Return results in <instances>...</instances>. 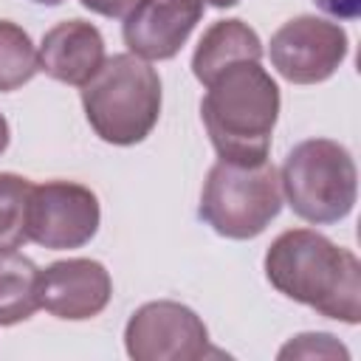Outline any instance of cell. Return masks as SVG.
<instances>
[{"label": "cell", "mask_w": 361, "mask_h": 361, "mask_svg": "<svg viewBox=\"0 0 361 361\" xmlns=\"http://www.w3.org/2000/svg\"><path fill=\"white\" fill-rule=\"evenodd\" d=\"M31 3H39V6H59V3H65V0H31Z\"/></svg>", "instance_id": "21"}, {"label": "cell", "mask_w": 361, "mask_h": 361, "mask_svg": "<svg viewBox=\"0 0 361 361\" xmlns=\"http://www.w3.org/2000/svg\"><path fill=\"white\" fill-rule=\"evenodd\" d=\"M85 8H90L93 14H102V17H110V20H118V17H127L138 0H79Z\"/></svg>", "instance_id": "17"}, {"label": "cell", "mask_w": 361, "mask_h": 361, "mask_svg": "<svg viewBox=\"0 0 361 361\" xmlns=\"http://www.w3.org/2000/svg\"><path fill=\"white\" fill-rule=\"evenodd\" d=\"M37 293L39 307H45L51 316L65 322H85L107 307L113 296V279L102 262L71 257L39 271Z\"/></svg>", "instance_id": "9"}, {"label": "cell", "mask_w": 361, "mask_h": 361, "mask_svg": "<svg viewBox=\"0 0 361 361\" xmlns=\"http://www.w3.org/2000/svg\"><path fill=\"white\" fill-rule=\"evenodd\" d=\"M313 3L338 20H355L361 14V0H313Z\"/></svg>", "instance_id": "18"}, {"label": "cell", "mask_w": 361, "mask_h": 361, "mask_svg": "<svg viewBox=\"0 0 361 361\" xmlns=\"http://www.w3.org/2000/svg\"><path fill=\"white\" fill-rule=\"evenodd\" d=\"M8 135H11V133H8V121H6V116L0 113V155H3L6 147H8Z\"/></svg>", "instance_id": "19"}, {"label": "cell", "mask_w": 361, "mask_h": 361, "mask_svg": "<svg viewBox=\"0 0 361 361\" xmlns=\"http://www.w3.org/2000/svg\"><path fill=\"white\" fill-rule=\"evenodd\" d=\"M203 3H209V6H214V8H231V6H237L240 0H203Z\"/></svg>", "instance_id": "20"}, {"label": "cell", "mask_w": 361, "mask_h": 361, "mask_svg": "<svg viewBox=\"0 0 361 361\" xmlns=\"http://www.w3.org/2000/svg\"><path fill=\"white\" fill-rule=\"evenodd\" d=\"M200 17L203 0H138L124 17V45L147 62L172 59Z\"/></svg>", "instance_id": "10"}, {"label": "cell", "mask_w": 361, "mask_h": 361, "mask_svg": "<svg viewBox=\"0 0 361 361\" xmlns=\"http://www.w3.org/2000/svg\"><path fill=\"white\" fill-rule=\"evenodd\" d=\"M39 71V54L17 23L0 20V93L17 90Z\"/></svg>", "instance_id": "14"}, {"label": "cell", "mask_w": 361, "mask_h": 361, "mask_svg": "<svg viewBox=\"0 0 361 361\" xmlns=\"http://www.w3.org/2000/svg\"><path fill=\"white\" fill-rule=\"evenodd\" d=\"M39 71L51 79L82 87L104 62V39L93 23L62 20L39 42Z\"/></svg>", "instance_id": "11"}, {"label": "cell", "mask_w": 361, "mask_h": 361, "mask_svg": "<svg viewBox=\"0 0 361 361\" xmlns=\"http://www.w3.org/2000/svg\"><path fill=\"white\" fill-rule=\"evenodd\" d=\"M124 347L133 361H197L209 355V330L192 307L158 299L130 316Z\"/></svg>", "instance_id": "6"}, {"label": "cell", "mask_w": 361, "mask_h": 361, "mask_svg": "<svg viewBox=\"0 0 361 361\" xmlns=\"http://www.w3.org/2000/svg\"><path fill=\"white\" fill-rule=\"evenodd\" d=\"M282 197L296 217L327 226L344 220L358 195V172L347 147L333 138H307L296 144L279 169Z\"/></svg>", "instance_id": "4"}, {"label": "cell", "mask_w": 361, "mask_h": 361, "mask_svg": "<svg viewBox=\"0 0 361 361\" xmlns=\"http://www.w3.org/2000/svg\"><path fill=\"white\" fill-rule=\"evenodd\" d=\"M39 268L17 248L0 251V327L31 319L39 310Z\"/></svg>", "instance_id": "13"}, {"label": "cell", "mask_w": 361, "mask_h": 361, "mask_svg": "<svg viewBox=\"0 0 361 361\" xmlns=\"http://www.w3.org/2000/svg\"><path fill=\"white\" fill-rule=\"evenodd\" d=\"M265 276L288 299L344 324L361 322V265L313 228L282 231L265 251Z\"/></svg>", "instance_id": "1"}, {"label": "cell", "mask_w": 361, "mask_h": 361, "mask_svg": "<svg viewBox=\"0 0 361 361\" xmlns=\"http://www.w3.org/2000/svg\"><path fill=\"white\" fill-rule=\"evenodd\" d=\"M350 51L347 31L313 14L282 23L271 37V65L293 85H316L330 79Z\"/></svg>", "instance_id": "8"}, {"label": "cell", "mask_w": 361, "mask_h": 361, "mask_svg": "<svg viewBox=\"0 0 361 361\" xmlns=\"http://www.w3.org/2000/svg\"><path fill=\"white\" fill-rule=\"evenodd\" d=\"M282 209V180L271 161H217L203 183L197 214L220 237H259Z\"/></svg>", "instance_id": "5"}, {"label": "cell", "mask_w": 361, "mask_h": 361, "mask_svg": "<svg viewBox=\"0 0 361 361\" xmlns=\"http://www.w3.org/2000/svg\"><path fill=\"white\" fill-rule=\"evenodd\" d=\"M82 107L93 133L116 147L144 141L161 116L158 71L135 54H113L82 85Z\"/></svg>", "instance_id": "3"}, {"label": "cell", "mask_w": 361, "mask_h": 361, "mask_svg": "<svg viewBox=\"0 0 361 361\" xmlns=\"http://www.w3.org/2000/svg\"><path fill=\"white\" fill-rule=\"evenodd\" d=\"M350 358V353L330 333H302L279 350V358Z\"/></svg>", "instance_id": "16"}, {"label": "cell", "mask_w": 361, "mask_h": 361, "mask_svg": "<svg viewBox=\"0 0 361 361\" xmlns=\"http://www.w3.org/2000/svg\"><path fill=\"white\" fill-rule=\"evenodd\" d=\"M200 118L220 161H268L279 118V87L259 62H234L206 85Z\"/></svg>", "instance_id": "2"}, {"label": "cell", "mask_w": 361, "mask_h": 361, "mask_svg": "<svg viewBox=\"0 0 361 361\" xmlns=\"http://www.w3.org/2000/svg\"><path fill=\"white\" fill-rule=\"evenodd\" d=\"M102 209L99 197L73 180H45L31 189L28 197V240L51 248L68 251L82 248L99 231Z\"/></svg>", "instance_id": "7"}, {"label": "cell", "mask_w": 361, "mask_h": 361, "mask_svg": "<svg viewBox=\"0 0 361 361\" xmlns=\"http://www.w3.org/2000/svg\"><path fill=\"white\" fill-rule=\"evenodd\" d=\"M34 183L14 172H0V251L28 243V197Z\"/></svg>", "instance_id": "15"}, {"label": "cell", "mask_w": 361, "mask_h": 361, "mask_svg": "<svg viewBox=\"0 0 361 361\" xmlns=\"http://www.w3.org/2000/svg\"><path fill=\"white\" fill-rule=\"evenodd\" d=\"M262 59V42L257 31L231 17V20H217L212 23L192 56V73L195 79L206 87L217 73H223L234 62H259Z\"/></svg>", "instance_id": "12"}]
</instances>
